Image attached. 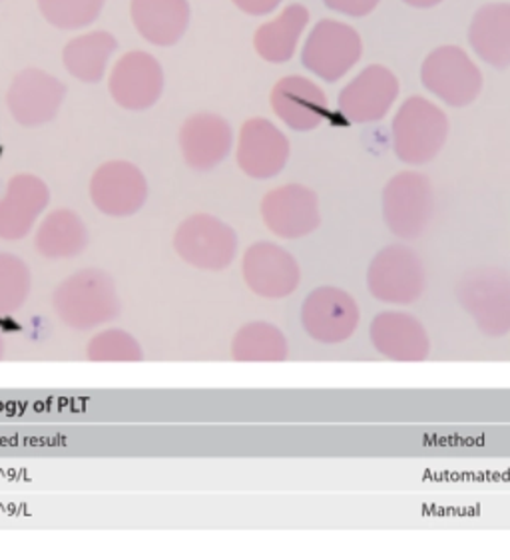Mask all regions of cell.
I'll return each mask as SVG.
<instances>
[{"instance_id":"cell-1","label":"cell","mask_w":510,"mask_h":560,"mask_svg":"<svg viewBox=\"0 0 510 560\" xmlns=\"http://www.w3.org/2000/svg\"><path fill=\"white\" fill-rule=\"evenodd\" d=\"M55 310L65 324L77 329L106 324L118 314L114 283L98 269H86L58 285Z\"/></svg>"},{"instance_id":"cell-2","label":"cell","mask_w":510,"mask_h":560,"mask_svg":"<svg viewBox=\"0 0 510 560\" xmlns=\"http://www.w3.org/2000/svg\"><path fill=\"white\" fill-rule=\"evenodd\" d=\"M449 122L434 104L425 98H409L401 106L393 122V147L401 162H431L443 148Z\"/></svg>"},{"instance_id":"cell-3","label":"cell","mask_w":510,"mask_h":560,"mask_svg":"<svg viewBox=\"0 0 510 560\" xmlns=\"http://www.w3.org/2000/svg\"><path fill=\"white\" fill-rule=\"evenodd\" d=\"M361 50V38L351 26L337 21H322L311 31L301 60L315 77L337 82L356 67Z\"/></svg>"},{"instance_id":"cell-4","label":"cell","mask_w":510,"mask_h":560,"mask_svg":"<svg viewBox=\"0 0 510 560\" xmlns=\"http://www.w3.org/2000/svg\"><path fill=\"white\" fill-rule=\"evenodd\" d=\"M425 89L451 106H466L483 89V74L456 46L433 50L421 68Z\"/></svg>"},{"instance_id":"cell-5","label":"cell","mask_w":510,"mask_h":560,"mask_svg":"<svg viewBox=\"0 0 510 560\" xmlns=\"http://www.w3.org/2000/svg\"><path fill=\"white\" fill-rule=\"evenodd\" d=\"M174 246L192 266L204 269L225 268L233 259L237 240L228 225L211 215H192L179 225Z\"/></svg>"},{"instance_id":"cell-6","label":"cell","mask_w":510,"mask_h":560,"mask_svg":"<svg viewBox=\"0 0 510 560\" xmlns=\"http://www.w3.org/2000/svg\"><path fill=\"white\" fill-rule=\"evenodd\" d=\"M92 202L108 215H132L144 206L148 184L130 162H106L90 182Z\"/></svg>"},{"instance_id":"cell-7","label":"cell","mask_w":510,"mask_h":560,"mask_svg":"<svg viewBox=\"0 0 510 560\" xmlns=\"http://www.w3.org/2000/svg\"><path fill=\"white\" fill-rule=\"evenodd\" d=\"M389 228L403 237L417 236L433 212L429 179L421 174H399L389 182L383 196Z\"/></svg>"},{"instance_id":"cell-8","label":"cell","mask_w":510,"mask_h":560,"mask_svg":"<svg viewBox=\"0 0 510 560\" xmlns=\"http://www.w3.org/2000/svg\"><path fill=\"white\" fill-rule=\"evenodd\" d=\"M67 86L36 68H26L12 82L9 108L12 118L23 126H40L55 118L65 101Z\"/></svg>"},{"instance_id":"cell-9","label":"cell","mask_w":510,"mask_h":560,"mask_svg":"<svg viewBox=\"0 0 510 560\" xmlns=\"http://www.w3.org/2000/svg\"><path fill=\"white\" fill-rule=\"evenodd\" d=\"M164 90V72L152 55L128 52L112 70L111 92L126 110H146L154 106Z\"/></svg>"},{"instance_id":"cell-10","label":"cell","mask_w":510,"mask_h":560,"mask_svg":"<svg viewBox=\"0 0 510 560\" xmlns=\"http://www.w3.org/2000/svg\"><path fill=\"white\" fill-rule=\"evenodd\" d=\"M399 94V82L383 67H369L339 94V110L351 122L381 120Z\"/></svg>"},{"instance_id":"cell-11","label":"cell","mask_w":510,"mask_h":560,"mask_svg":"<svg viewBox=\"0 0 510 560\" xmlns=\"http://www.w3.org/2000/svg\"><path fill=\"white\" fill-rule=\"evenodd\" d=\"M289 156V142L266 118H254L244 124L237 148V162L252 178H274Z\"/></svg>"},{"instance_id":"cell-12","label":"cell","mask_w":510,"mask_h":560,"mask_svg":"<svg viewBox=\"0 0 510 560\" xmlns=\"http://www.w3.org/2000/svg\"><path fill=\"white\" fill-rule=\"evenodd\" d=\"M48 200L50 191L43 179L31 174L14 176L9 182L7 196L0 200V237L14 242L28 236Z\"/></svg>"},{"instance_id":"cell-13","label":"cell","mask_w":510,"mask_h":560,"mask_svg":"<svg viewBox=\"0 0 510 560\" xmlns=\"http://www.w3.org/2000/svg\"><path fill=\"white\" fill-rule=\"evenodd\" d=\"M262 213L269 230L283 237L305 236L320 224L317 198L303 186H283L267 194Z\"/></svg>"},{"instance_id":"cell-14","label":"cell","mask_w":510,"mask_h":560,"mask_svg":"<svg viewBox=\"0 0 510 560\" xmlns=\"http://www.w3.org/2000/svg\"><path fill=\"white\" fill-rule=\"evenodd\" d=\"M179 144L188 166L210 170L230 154L232 128L216 114H196L182 126Z\"/></svg>"},{"instance_id":"cell-15","label":"cell","mask_w":510,"mask_h":560,"mask_svg":"<svg viewBox=\"0 0 510 560\" xmlns=\"http://www.w3.org/2000/svg\"><path fill=\"white\" fill-rule=\"evenodd\" d=\"M271 106L293 130H313L327 114V98L320 86L301 77L279 80L271 92Z\"/></svg>"},{"instance_id":"cell-16","label":"cell","mask_w":510,"mask_h":560,"mask_svg":"<svg viewBox=\"0 0 510 560\" xmlns=\"http://www.w3.org/2000/svg\"><path fill=\"white\" fill-rule=\"evenodd\" d=\"M130 11L138 33L155 46L176 45L188 28V0H132Z\"/></svg>"},{"instance_id":"cell-17","label":"cell","mask_w":510,"mask_h":560,"mask_svg":"<svg viewBox=\"0 0 510 560\" xmlns=\"http://www.w3.org/2000/svg\"><path fill=\"white\" fill-rule=\"evenodd\" d=\"M468 40L488 65L510 67V4L483 7L473 19Z\"/></svg>"},{"instance_id":"cell-18","label":"cell","mask_w":510,"mask_h":560,"mask_svg":"<svg viewBox=\"0 0 510 560\" xmlns=\"http://www.w3.org/2000/svg\"><path fill=\"white\" fill-rule=\"evenodd\" d=\"M308 21H310V12L305 7L289 4L276 21L257 28L254 38L257 55L274 65L288 62L298 48L301 33L308 26Z\"/></svg>"},{"instance_id":"cell-19","label":"cell","mask_w":510,"mask_h":560,"mask_svg":"<svg viewBox=\"0 0 510 560\" xmlns=\"http://www.w3.org/2000/svg\"><path fill=\"white\" fill-rule=\"evenodd\" d=\"M89 242L84 222L70 210H56L36 232V249L45 258H74Z\"/></svg>"},{"instance_id":"cell-20","label":"cell","mask_w":510,"mask_h":560,"mask_svg":"<svg viewBox=\"0 0 510 560\" xmlns=\"http://www.w3.org/2000/svg\"><path fill=\"white\" fill-rule=\"evenodd\" d=\"M118 48L116 38L108 33H90L78 36L65 48V67L82 82H101L112 52Z\"/></svg>"},{"instance_id":"cell-21","label":"cell","mask_w":510,"mask_h":560,"mask_svg":"<svg viewBox=\"0 0 510 560\" xmlns=\"http://www.w3.org/2000/svg\"><path fill=\"white\" fill-rule=\"evenodd\" d=\"M323 302L327 305V310L323 307L322 303L317 302L315 298H308L305 302V327L310 334H315L313 337L322 334L323 325L327 324V315L332 317L329 325L325 329V337L323 341H341L351 336V331L356 329L357 324V310L353 302L345 295V293L337 292V300H333L335 292L332 290H322Z\"/></svg>"},{"instance_id":"cell-22","label":"cell","mask_w":510,"mask_h":560,"mask_svg":"<svg viewBox=\"0 0 510 560\" xmlns=\"http://www.w3.org/2000/svg\"><path fill=\"white\" fill-rule=\"evenodd\" d=\"M106 0H38L46 21L65 31H77L94 23Z\"/></svg>"},{"instance_id":"cell-23","label":"cell","mask_w":510,"mask_h":560,"mask_svg":"<svg viewBox=\"0 0 510 560\" xmlns=\"http://www.w3.org/2000/svg\"><path fill=\"white\" fill-rule=\"evenodd\" d=\"M31 292V273L24 261L0 254V314H12L23 307Z\"/></svg>"},{"instance_id":"cell-24","label":"cell","mask_w":510,"mask_h":560,"mask_svg":"<svg viewBox=\"0 0 510 560\" xmlns=\"http://www.w3.org/2000/svg\"><path fill=\"white\" fill-rule=\"evenodd\" d=\"M92 361H136L142 358L138 341L123 329H108L89 343Z\"/></svg>"},{"instance_id":"cell-25","label":"cell","mask_w":510,"mask_h":560,"mask_svg":"<svg viewBox=\"0 0 510 560\" xmlns=\"http://www.w3.org/2000/svg\"><path fill=\"white\" fill-rule=\"evenodd\" d=\"M327 9L344 12L347 16H366L379 4V0H323Z\"/></svg>"},{"instance_id":"cell-26","label":"cell","mask_w":510,"mask_h":560,"mask_svg":"<svg viewBox=\"0 0 510 560\" xmlns=\"http://www.w3.org/2000/svg\"><path fill=\"white\" fill-rule=\"evenodd\" d=\"M237 9L252 14V16H264L278 9L281 0H233Z\"/></svg>"},{"instance_id":"cell-27","label":"cell","mask_w":510,"mask_h":560,"mask_svg":"<svg viewBox=\"0 0 510 560\" xmlns=\"http://www.w3.org/2000/svg\"><path fill=\"white\" fill-rule=\"evenodd\" d=\"M407 4L410 7H417V9H429V7H434V4H439L441 0H405Z\"/></svg>"},{"instance_id":"cell-28","label":"cell","mask_w":510,"mask_h":560,"mask_svg":"<svg viewBox=\"0 0 510 560\" xmlns=\"http://www.w3.org/2000/svg\"><path fill=\"white\" fill-rule=\"evenodd\" d=\"M0 358H2V339H0Z\"/></svg>"}]
</instances>
